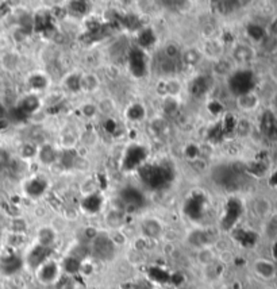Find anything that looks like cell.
<instances>
[{"mask_svg": "<svg viewBox=\"0 0 277 289\" xmlns=\"http://www.w3.org/2000/svg\"><path fill=\"white\" fill-rule=\"evenodd\" d=\"M37 279L43 285H51L60 279V272L61 266L57 264L56 261L47 258L45 262H42L38 268L36 269Z\"/></svg>", "mask_w": 277, "mask_h": 289, "instance_id": "obj_1", "label": "cell"}, {"mask_svg": "<svg viewBox=\"0 0 277 289\" xmlns=\"http://www.w3.org/2000/svg\"><path fill=\"white\" fill-rule=\"evenodd\" d=\"M262 289H277V288L276 287H271V285H269V287H264Z\"/></svg>", "mask_w": 277, "mask_h": 289, "instance_id": "obj_41", "label": "cell"}, {"mask_svg": "<svg viewBox=\"0 0 277 289\" xmlns=\"http://www.w3.org/2000/svg\"><path fill=\"white\" fill-rule=\"evenodd\" d=\"M106 222H107L108 227H111L113 230H119V228L123 226V213L120 211H110L106 216Z\"/></svg>", "mask_w": 277, "mask_h": 289, "instance_id": "obj_14", "label": "cell"}, {"mask_svg": "<svg viewBox=\"0 0 277 289\" xmlns=\"http://www.w3.org/2000/svg\"><path fill=\"white\" fill-rule=\"evenodd\" d=\"M80 79H81V76H76V75L75 76H69L67 79L65 84L72 91H81V88H80Z\"/></svg>", "mask_w": 277, "mask_h": 289, "instance_id": "obj_27", "label": "cell"}, {"mask_svg": "<svg viewBox=\"0 0 277 289\" xmlns=\"http://www.w3.org/2000/svg\"><path fill=\"white\" fill-rule=\"evenodd\" d=\"M165 57L166 58H169L172 61H175L176 58L180 56V49L177 47V45L175 43H168V45L165 46Z\"/></svg>", "mask_w": 277, "mask_h": 289, "instance_id": "obj_24", "label": "cell"}, {"mask_svg": "<svg viewBox=\"0 0 277 289\" xmlns=\"http://www.w3.org/2000/svg\"><path fill=\"white\" fill-rule=\"evenodd\" d=\"M196 258L203 268H207V266H211L216 262V253L214 251L212 246H205V248H198Z\"/></svg>", "mask_w": 277, "mask_h": 289, "instance_id": "obj_9", "label": "cell"}, {"mask_svg": "<svg viewBox=\"0 0 277 289\" xmlns=\"http://www.w3.org/2000/svg\"><path fill=\"white\" fill-rule=\"evenodd\" d=\"M37 239H38V244L37 245H40L42 248H49L51 245L54 244L56 233H54V230H51L50 227H43L38 231Z\"/></svg>", "mask_w": 277, "mask_h": 289, "instance_id": "obj_11", "label": "cell"}, {"mask_svg": "<svg viewBox=\"0 0 277 289\" xmlns=\"http://www.w3.org/2000/svg\"><path fill=\"white\" fill-rule=\"evenodd\" d=\"M33 103H40V100H38L36 96H30V97H27L25 102H23V107H25L26 111L33 112V111H36L37 108H38V106H37V104H33Z\"/></svg>", "mask_w": 277, "mask_h": 289, "instance_id": "obj_28", "label": "cell"}, {"mask_svg": "<svg viewBox=\"0 0 277 289\" xmlns=\"http://www.w3.org/2000/svg\"><path fill=\"white\" fill-rule=\"evenodd\" d=\"M261 47L262 50L265 51V53H276L277 51V38L276 37L272 36H267L261 42Z\"/></svg>", "mask_w": 277, "mask_h": 289, "instance_id": "obj_18", "label": "cell"}, {"mask_svg": "<svg viewBox=\"0 0 277 289\" xmlns=\"http://www.w3.org/2000/svg\"><path fill=\"white\" fill-rule=\"evenodd\" d=\"M179 289H192V288H190V287H181V288H179Z\"/></svg>", "mask_w": 277, "mask_h": 289, "instance_id": "obj_42", "label": "cell"}, {"mask_svg": "<svg viewBox=\"0 0 277 289\" xmlns=\"http://www.w3.org/2000/svg\"><path fill=\"white\" fill-rule=\"evenodd\" d=\"M253 75L249 71H239L233 75L231 79V89L236 92V95L246 93V92L253 91Z\"/></svg>", "mask_w": 277, "mask_h": 289, "instance_id": "obj_3", "label": "cell"}, {"mask_svg": "<svg viewBox=\"0 0 277 289\" xmlns=\"http://www.w3.org/2000/svg\"><path fill=\"white\" fill-rule=\"evenodd\" d=\"M215 72L218 75H221V76H225V75H230L231 72H233V68H231L230 62L219 58V60H216Z\"/></svg>", "mask_w": 277, "mask_h": 289, "instance_id": "obj_21", "label": "cell"}, {"mask_svg": "<svg viewBox=\"0 0 277 289\" xmlns=\"http://www.w3.org/2000/svg\"><path fill=\"white\" fill-rule=\"evenodd\" d=\"M237 107L241 110L242 112H252L256 111L257 108L260 107L261 99L257 95L254 91L246 92V93H241L238 95L236 99Z\"/></svg>", "mask_w": 277, "mask_h": 289, "instance_id": "obj_4", "label": "cell"}, {"mask_svg": "<svg viewBox=\"0 0 277 289\" xmlns=\"http://www.w3.org/2000/svg\"><path fill=\"white\" fill-rule=\"evenodd\" d=\"M120 198H122V202L124 204H138L142 200L141 193L137 189H134V188H126L122 192V195H120Z\"/></svg>", "mask_w": 277, "mask_h": 289, "instance_id": "obj_15", "label": "cell"}, {"mask_svg": "<svg viewBox=\"0 0 277 289\" xmlns=\"http://www.w3.org/2000/svg\"><path fill=\"white\" fill-rule=\"evenodd\" d=\"M203 53L199 49H196V47H190V49H187V50L183 53V60L187 65L190 66H195L198 65L199 62L201 61V58H203Z\"/></svg>", "mask_w": 277, "mask_h": 289, "instance_id": "obj_12", "label": "cell"}, {"mask_svg": "<svg viewBox=\"0 0 277 289\" xmlns=\"http://www.w3.org/2000/svg\"><path fill=\"white\" fill-rule=\"evenodd\" d=\"M81 111L85 117L91 118L96 114V107L93 106V104H91V103H87V104H84V106H82Z\"/></svg>", "mask_w": 277, "mask_h": 289, "instance_id": "obj_32", "label": "cell"}, {"mask_svg": "<svg viewBox=\"0 0 277 289\" xmlns=\"http://www.w3.org/2000/svg\"><path fill=\"white\" fill-rule=\"evenodd\" d=\"M30 85L37 88V89H41L43 86H46V80H45V77L42 76H33L30 80Z\"/></svg>", "mask_w": 277, "mask_h": 289, "instance_id": "obj_30", "label": "cell"}, {"mask_svg": "<svg viewBox=\"0 0 277 289\" xmlns=\"http://www.w3.org/2000/svg\"><path fill=\"white\" fill-rule=\"evenodd\" d=\"M99 86V79L92 73H88V75H82L80 79V88L81 91H95L98 89Z\"/></svg>", "mask_w": 277, "mask_h": 289, "instance_id": "obj_13", "label": "cell"}, {"mask_svg": "<svg viewBox=\"0 0 277 289\" xmlns=\"http://www.w3.org/2000/svg\"><path fill=\"white\" fill-rule=\"evenodd\" d=\"M38 156H40L41 163L43 164H51L54 163V160H56V152H54V149H53L50 145H43V146L40 149Z\"/></svg>", "mask_w": 277, "mask_h": 289, "instance_id": "obj_16", "label": "cell"}, {"mask_svg": "<svg viewBox=\"0 0 277 289\" xmlns=\"http://www.w3.org/2000/svg\"><path fill=\"white\" fill-rule=\"evenodd\" d=\"M152 126H153V130L157 132V134H162L165 128H166V123H165V121H162V119H156Z\"/></svg>", "mask_w": 277, "mask_h": 289, "instance_id": "obj_33", "label": "cell"}, {"mask_svg": "<svg viewBox=\"0 0 277 289\" xmlns=\"http://www.w3.org/2000/svg\"><path fill=\"white\" fill-rule=\"evenodd\" d=\"M8 163H10V153L7 152L5 149L0 147V169L7 166Z\"/></svg>", "mask_w": 277, "mask_h": 289, "instance_id": "obj_31", "label": "cell"}, {"mask_svg": "<svg viewBox=\"0 0 277 289\" xmlns=\"http://www.w3.org/2000/svg\"><path fill=\"white\" fill-rule=\"evenodd\" d=\"M158 66L159 71L164 72V73H172V72H175L176 69L175 61H172V60L166 58V57H164V58L158 62Z\"/></svg>", "mask_w": 277, "mask_h": 289, "instance_id": "obj_25", "label": "cell"}, {"mask_svg": "<svg viewBox=\"0 0 277 289\" xmlns=\"http://www.w3.org/2000/svg\"><path fill=\"white\" fill-rule=\"evenodd\" d=\"M10 12V7L7 4H3L0 5V18H3V16H5L7 14Z\"/></svg>", "mask_w": 277, "mask_h": 289, "instance_id": "obj_35", "label": "cell"}, {"mask_svg": "<svg viewBox=\"0 0 277 289\" xmlns=\"http://www.w3.org/2000/svg\"><path fill=\"white\" fill-rule=\"evenodd\" d=\"M271 77H272L273 82L277 83V64L272 65V68H271Z\"/></svg>", "mask_w": 277, "mask_h": 289, "instance_id": "obj_36", "label": "cell"}, {"mask_svg": "<svg viewBox=\"0 0 277 289\" xmlns=\"http://www.w3.org/2000/svg\"><path fill=\"white\" fill-rule=\"evenodd\" d=\"M252 209L256 216L261 219L269 218L273 213V206L272 202L265 196H258L253 200Z\"/></svg>", "mask_w": 277, "mask_h": 289, "instance_id": "obj_7", "label": "cell"}, {"mask_svg": "<svg viewBox=\"0 0 277 289\" xmlns=\"http://www.w3.org/2000/svg\"><path fill=\"white\" fill-rule=\"evenodd\" d=\"M164 91L169 97H175L181 91V85H180V83L177 80H169V82L165 83Z\"/></svg>", "mask_w": 277, "mask_h": 289, "instance_id": "obj_20", "label": "cell"}, {"mask_svg": "<svg viewBox=\"0 0 277 289\" xmlns=\"http://www.w3.org/2000/svg\"><path fill=\"white\" fill-rule=\"evenodd\" d=\"M273 160H275V163L277 164V147L275 149V152H273Z\"/></svg>", "mask_w": 277, "mask_h": 289, "instance_id": "obj_40", "label": "cell"}, {"mask_svg": "<svg viewBox=\"0 0 277 289\" xmlns=\"http://www.w3.org/2000/svg\"><path fill=\"white\" fill-rule=\"evenodd\" d=\"M271 184H272V187L277 188V169L272 173V176H271Z\"/></svg>", "mask_w": 277, "mask_h": 289, "instance_id": "obj_37", "label": "cell"}, {"mask_svg": "<svg viewBox=\"0 0 277 289\" xmlns=\"http://www.w3.org/2000/svg\"><path fill=\"white\" fill-rule=\"evenodd\" d=\"M233 58L238 64H250L256 58V50L247 43H238L233 49Z\"/></svg>", "mask_w": 277, "mask_h": 289, "instance_id": "obj_6", "label": "cell"}, {"mask_svg": "<svg viewBox=\"0 0 277 289\" xmlns=\"http://www.w3.org/2000/svg\"><path fill=\"white\" fill-rule=\"evenodd\" d=\"M236 131L238 134V137L246 138L249 137L253 131V124L247 119H242L236 124Z\"/></svg>", "mask_w": 277, "mask_h": 289, "instance_id": "obj_17", "label": "cell"}, {"mask_svg": "<svg viewBox=\"0 0 277 289\" xmlns=\"http://www.w3.org/2000/svg\"><path fill=\"white\" fill-rule=\"evenodd\" d=\"M4 112H5L4 107H3V106H1V104H0V118L4 117Z\"/></svg>", "mask_w": 277, "mask_h": 289, "instance_id": "obj_39", "label": "cell"}, {"mask_svg": "<svg viewBox=\"0 0 277 289\" xmlns=\"http://www.w3.org/2000/svg\"><path fill=\"white\" fill-rule=\"evenodd\" d=\"M69 5H71L69 10L72 11V14H75V15H82L87 11V3H84V1H73Z\"/></svg>", "mask_w": 277, "mask_h": 289, "instance_id": "obj_26", "label": "cell"}, {"mask_svg": "<svg viewBox=\"0 0 277 289\" xmlns=\"http://www.w3.org/2000/svg\"><path fill=\"white\" fill-rule=\"evenodd\" d=\"M267 34L268 36L276 37L277 38V16H275L272 21L269 22V25H268L267 29Z\"/></svg>", "mask_w": 277, "mask_h": 289, "instance_id": "obj_34", "label": "cell"}, {"mask_svg": "<svg viewBox=\"0 0 277 289\" xmlns=\"http://www.w3.org/2000/svg\"><path fill=\"white\" fill-rule=\"evenodd\" d=\"M114 246H117V245L114 244L113 239L106 238L102 235H98L93 239V251L96 253L99 258H110L114 253Z\"/></svg>", "mask_w": 277, "mask_h": 289, "instance_id": "obj_5", "label": "cell"}, {"mask_svg": "<svg viewBox=\"0 0 277 289\" xmlns=\"http://www.w3.org/2000/svg\"><path fill=\"white\" fill-rule=\"evenodd\" d=\"M142 234L146 238L157 239L162 234V226L157 219H146L142 223Z\"/></svg>", "mask_w": 277, "mask_h": 289, "instance_id": "obj_8", "label": "cell"}, {"mask_svg": "<svg viewBox=\"0 0 277 289\" xmlns=\"http://www.w3.org/2000/svg\"><path fill=\"white\" fill-rule=\"evenodd\" d=\"M222 50H223V46H222L221 41L212 38L210 41L205 42L204 49L201 50V53H203V56H207L210 57V58H215V60H218V58L222 56Z\"/></svg>", "mask_w": 277, "mask_h": 289, "instance_id": "obj_10", "label": "cell"}, {"mask_svg": "<svg viewBox=\"0 0 277 289\" xmlns=\"http://www.w3.org/2000/svg\"><path fill=\"white\" fill-rule=\"evenodd\" d=\"M19 64V57L14 54V53H8L3 57V65L5 66V69L8 71H14L16 69V66Z\"/></svg>", "mask_w": 277, "mask_h": 289, "instance_id": "obj_22", "label": "cell"}, {"mask_svg": "<svg viewBox=\"0 0 277 289\" xmlns=\"http://www.w3.org/2000/svg\"><path fill=\"white\" fill-rule=\"evenodd\" d=\"M272 106H273V108H275V110H276V111H277V91L275 92V93H273V96H272Z\"/></svg>", "mask_w": 277, "mask_h": 289, "instance_id": "obj_38", "label": "cell"}, {"mask_svg": "<svg viewBox=\"0 0 277 289\" xmlns=\"http://www.w3.org/2000/svg\"><path fill=\"white\" fill-rule=\"evenodd\" d=\"M29 34H30V30H26V29H23V27L19 26L15 30V33H14V38H15V41L22 42L25 41L26 38L29 37Z\"/></svg>", "mask_w": 277, "mask_h": 289, "instance_id": "obj_29", "label": "cell"}, {"mask_svg": "<svg viewBox=\"0 0 277 289\" xmlns=\"http://www.w3.org/2000/svg\"><path fill=\"white\" fill-rule=\"evenodd\" d=\"M126 115L131 121H141L145 115L144 107L141 106V104H133V106L128 108V111H126Z\"/></svg>", "mask_w": 277, "mask_h": 289, "instance_id": "obj_19", "label": "cell"}, {"mask_svg": "<svg viewBox=\"0 0 277 289\" xmlns=\"http://www.w3.org/2000/svg\"><path fill=\"white\" fill-rule=\"evenodd\" d=\"M162 108H164V111L168 114V115H172V114H175L177 111V108H179V104L176 102L175 97H166L164 100V104H162Z\"/></svg>", "mask_w": 277, "mask_h": 289, "instance_id": "obj_23", "label": "cell"}, {"mask_svg": "<svg viewBox=\"0 0 277 289\" xmlns=\"http://www.w3.org/2000/svg\"><path fill=\"white\" fill-rule=\"evenodd\" d=\"M253 273L264 281H272L277 276V266L272 259L257 258L252 265Z\"/></svg>", "mask_w": 277, "mask_h": 289, "instance_id": "obj_2", "label": "cell"}]
</instances>
